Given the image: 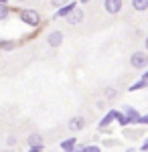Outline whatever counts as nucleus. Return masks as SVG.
Returning <instances> with one entry per match:
<instances>
[{
    "label": "nucleus",
    "instance_id": "nucleus-1",
    "mask_svg": "<svg viewBox=\"0 0 148 152\" xmlns=\"http://www.w3.org/2000/svg\"><path fill=\"white\" fill-rule=\"evenodd\" d=\"M130 63H132V67H136V69H144L148 63L146 55L142 53V51H138V53H134L132 57H130Z\"/></svg>",
    "mask_w": 148,
    "mask_h": 152
},
{
    "label": "nucleus",
    "instance_id": "nucleus-2",
    "mask_svg": "<svg viewBox=\"0 0 148 152\" xmlns=\"http://www.w3.org/2000/svg\"><path fill=\"white\" fill-rule=\"evenodd\" d=\"M29 146H31V152H41L43 150V136L41 134H31L29 136Z\"/></svg>",
    "mask_w": 148,
    "mask_h": 152
},
{
    "label": "nucleus",
    "instance_id": "nucleus-3",
    "mask_svg": "<svg viewBox=\"0 0 148 152\" xmlns=\"http://www.w3.org/2000/svg\"><path fill=\"white\" fill-rule=\"evenodd\" d=\"M23 20L26 24H31V26H37L41 18H39V12L37 10H23Z\"/></svg>",
    "mask_w": 148,
    "mask_h": 152
},
{
    "label": "nucleus",
    "instance_id": "nucleus-4",
    "mask_svg": "<svg viewBox=\"0 0 148 152\" xmlns=\"http://www.w3.org/2000/svg\"><path fill=\"white\" fill-rule=\"evenodd\" d=\"M47 43H49L51 47H59V45L63 43V33H61V31H53V33H49Z\"/></svg>",
    "mask_w": 148,
    "mask_h": 152
},
{
    "label": "nucleus",
    "instance_id": "nucleus-5",
    "mask_svg": "<svg viewBox=\"0 0 148 152\" xmlns=\"http://www.w3.org/2000/svg\"><path fill=\"white\" fill-rule=\"evenodd\" d=\"M83 126H85V120H83V116H75L69 120V130H73V132H79V130H83Z\"/></svg>",
    "mask_w": 148,
    "mask_h": 152
},
{
    "label": "nucleus",
    "instance_id": "nucleus-6",
    "mask_svg": "<svg viewBox=\"0 0 148 152\" xmlns=\"http://www.w3.org/2000/svg\"><path fill=\"white\" fill-rule=\"evenodd\" d=\"M103 6H106V10L110 12V14H116V12H120V8H122V0H106Z\"/></svg>",
    "mask_w": 148,
    "mask_h": 152
},
{
    "label": "nucleus",
    "instance_id": "nucleus-7",
    "mask_svg": "<svg viewBox=\"0 0 148 152\" xmlns=\"http://www.w3.org/2000/svg\"><path fill=\"white\" fill-rule=\"evenodd\" d=\"M83 20V10H77V8H73V10L67 14V23L69 24H77Z\"/></svg>",
    "mask_w": 148,
    "mask_h": 152
},
{
    "label": "nucleus",
    "instance_id": "nucleus-8",
    "mask_svg": "<svg viewBox=\"0 0 148 152\" xmlns=\"http://www.w3.org/2000/svg\"><path fill=\"white\" fill-rule=\"evenodd\" d=\"M73 144H75V140H73V138H69V140L61 142V148H63L65 152H73Z\"/></svg>",
    "mask_w": 148,
    "mask_h": 152
},
{
    "label": "nucleus",
    "instance_id": "nucleus-9",
    "mask_svg": "<svg viewBox=\"0 0 148 152\" xmlns=\"http://www.w3.org/2000/svg\"><path fill=\"white\" fill-rule=\"evenodd\" d=\"M132 4H134L136 10H146V8H148V0H134Z\"/></svg>",
    "mask_w": 148,
    "mask_h": 152
},
{
    "label": "nucleus",
    "instance_id": "nucleus-10",
    "mask_svg": "<svg viewBox=\"0 0 148 152\" xmlns=\"http://www.w3.org/2000/svg\"><path fill=\"white\" fill-rule=\"evenodd\" d=\"M73 8H75V4H67V6H63V8L59 10L57 16H65V18H67V14H69L71 10H73Z\"/></svg>",
    "mask_w": 148,
    "mask_h": 152
},
{
    "label": "nucleus",
    "instance_id": "nucleus-11",
    "mask_svg": "<svg viewBox=\"0 0 148 152\" xmlns=\"http://www.w3.org/2000/svg\"><path fill=\"white\" fill-rule=\"evenodd\" d=\"M128 120H130V122H136L138 120V112L136 110H128Z\"/></svg>",
    "mask_w": 148,
    "mask_h": 152
},
{
    "label": "nucleus",
    "instance_id": "nucleus-12",
    "mask_svg": "<svg viewBox=\"0 0 148 152\" xmlns=\"http://www.w3.org/2000/svg\"><path fill=\"white\" fill-rule=\"evenodd\" d=\"M6 14H8V8H6L4 4H0V20H2V18H4Z\"/></svg>",
    "mask_w": 148,
    "mask_h": 152
},
{
    "label": "nucleus",
    "instance_id": "nucleus-13",
    "mask_svg": "<svg viewBox=\"0 0 148 152\" xmlns=\"http://www.w3.org/2000/svg\"><path fill=\"white\" fill-rule=\"evenodd\" d=\"M83 148H85V152H100L97 146H83Z\"/></svg>",
    "mask_w": 148,
    "mask_h": 152
},
{
    "label": "nucleus",
    "instance_id": "nucleus-14",
    "mask_svg": "<svg viewBox=\"0 0 148 152\" xmlns=\"http://www.w3.org/2000/svg\"><path fill=\"white\" fill-rule=\"evenodd\" d=\"M106 95H108V97H114L116 91H114V89H106Z\"/></svg>",
    "mask_w": 148,
    "mask_h": 152
}]
</instances>
